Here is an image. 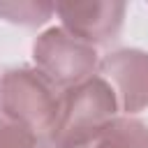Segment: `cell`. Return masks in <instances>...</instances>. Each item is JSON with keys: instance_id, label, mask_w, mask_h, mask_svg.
<instances>
[{"instance_id": "8", "label": "cell", "mask_w": 148, "mask_h": 148, "mask_svg": "<svg viewBox=\"0 0 148 148\" xmlns=\"http://www.w3.org/2000/svg\"><path fill=\"white\" fill-rule=\"evenodd\" d=\"M0 148H49V141L0 111Z\"/></svg>"}, {"instance_id": "6", "label": "cell", "mask_w": 148, "mask_h": 148, "mask_svg": "<svg viewBox=\"0 0 148 148\" xmlns=\"http://www.w3.org/2000/svg\"><path fill=\"white\" fill-rule=\"evenodd\" d=\"M88 148H148V125L132 116H118Z\"/></svg>"}, {"instance_id": "7", "label": "cell", "mask_w": 148, "mask_h": 148, "mask_svg": "<svg viewBox=\"0 0 148 148\" xmlns=\"http://www.w3.org/2000/svg\"><path fill=\"white\" fill-rule=\"evenodd\" d=\"M56 14L53 2H37V0H2L0 2V18L16 25H42Z\"/></svg>"}, {"instance_id": "1", "label": "cell", "mask_w": 148, "mask_h": 148, "mask_svg": "<svg viewBox=\"0 0 148 148\" xmlns=\"http://www.w3.org/2000/svg\"><path fill=\"white\" fill-rule=\"evenodd\" d=\"M118 111L113 88L95 74L60 95V113L46 136L49 148H88Z\"/></svg>"}, {"instance_id": "4", "label": "cell", "mask_w": 148, "mask_h": 148, "mask_svg": "<svg viewBox=\"0 0 148 148\" xmlns=\"http://www.w3.org/2000/svg\"><path fill=\"white\" fill-rule=\"evenodd\" d=\"M99 76L113 88L125 116L148 109V51L116 49L106 53L99 60Z\"/></svg>"}, {"instance_id": "3", "label": "cell", "mask_w": 148, "mask_h": 148, "mask_svg": "<svg viewBox=\"0 0 148 148\" xmlns=\"http://www.w3.org/2000/svg\"><path fill=\"white\" fill-rule=\"evenodd\" d=\"M0 111L49 136L60 113V95L35 67H12L0 76Z\"/></svg>"}, {"instance_id": "2", "label": "cell", "mask_w": 148, "mask_h": 148, "mask_svg": "<svg viewBox=\"0 0 148 148\" xmlns=\"http://www.w3.org/2000/svg\"><path fill=\"white\" fill-rule=\"evenodd\" d=\"M35 69L56 88L69 90L95 76L99 69L97 49L69 35L62 25L46 28L32 44Z\"/></svg>"}, {"instance_id": "5", "label": "cell", "mask_w": 148, "mask_h": 148, "mask_svg": "<svg viewBox=\"0 0 148 148\" xmlns=\"http://www.w3.org/2000/svg\"><path fill=\"white\" fill-rule=\"evenodd\" d=\"M125 12L127 5L118 0H86L56 5V14L62 28L90 46L113 42L123 30Z\"/></svg>"}]
</instances>
